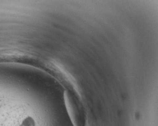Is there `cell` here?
Returning <instances> with one entry per match:
<instances>
[{
    "label": "cell",
    "mask_w": 158,
    "mask_h": 126,
    "mask_svg": "<svg viewBox=\"0 0 158 126\" xmlns=\"http://www.w3.org/2000/svg\"><path fill=\"white\" fill-rule=\"evenodd\" d=\"M65 104L69 116L74 126H84L85 118L84 115L77 105L74 99L68 92L64 94Z\"/></svg>",
    "instance_id": "cell-1"
},
{
    "label": "cell",
    "mask_w": 158,
    "mask_h": 126,
    "mask_svg": "<svg viewBox=\"0 0 158 126\" xmlns=\"http://www.w3.org/2000/svg\"><path fill=\"white\" fill-rule=\"evenodd\" d=\"M21 126H36V121L32 117L28 116L23 119Z\"/></svg>",
    "instance_id": "cell-2"
}]
</instances>
